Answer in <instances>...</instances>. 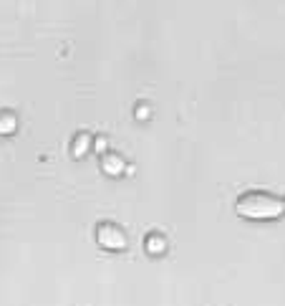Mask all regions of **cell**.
I'll return each instance as SVG.
<instances>
[{
	"label": "cell",
	"instance_id": "cell-1",
	"mask_svg": "<svg viewBox=\"0 0 285 306\" xmlns=\"http://www.w3.org/2000/svg\"><path fill=\"white\" fill-rule=\"evenodd\" d=\"M235 210L242 215V218H250V220H273V218H280L285 213V203L270 193H245L240 195Z\"/></svg>",
	"mask_w": 285,
	"mask_h": 306
},
{
	"label": "cell",
	"instance_id": "cell-4",
	"mask_svg": "<svg viewBox=\"0 0 285 306\" xmlns=\"http://www.w3.org/2000/svg\"><path fill=\"white\" fill-rule=\"evenodd\" d=\"M146 251H149L151 256H161V253L167 251V241H164V236L151 233V236L146 238Z\"/></svg>",
	"mask_w": 285,
	"mask_h": 306
},
{
	"label": "cell",
	"instance_id": "cell-3",
	"mask_svg": "<svg viewBox=\"0 0 285 306\" xmlns=\"http://www.w3.org/2000/svg\"><path fill=\"white\" fill-rule=\"evenodd\" d=\"M101 167H104L106 175H121V172L127 170V162H124V157H121V155L109 152V155H104V160H101Z\"/></svg>",
	"mask_w": 285,
	"mask_h": 306
},
{
	"label": "cell",
	"instance_id": "cell-2",
	"mask_svg": "<svg viewBox=\"0 0 285 306\" xmlns=\"http://www.w3.org/2000/svg\"><path fill=\"white\" fill-rule=\"evenodd\" d=\"M99 243L109 251H121L127 246V236L121 233L116 225H101L99 228Z\"/></svg>",
	"mask_w": 285,
	"mask_h": 306
},
{
	"label": "cell",
	"instance_id": "cell-8",
	"mask_svg": "<svg viewBox=\"0 0 285 306\" xmlns=\"http://www.w3.org/2000/svg\"><path fill=\"white\" fill-rule=\"evenodd\" d=\"M94 147H96V152H106V147H109V142H106L104 137H99V139L94 142Z\"/></svg>",
	"mask_w": 285,
	"mask_h": 306
},
{
	"label": "cell",
	"instance_id": "cell-6",
	"mask_svg": "<svg viewBox=\"0 0 285 306\" xmlns=\"http://www.w3.org/2000/svg\"><path fill=\"white\" fill-rule=\"evenodd\" d=\"M15 117H13V114L10 111H3V114H0V134H13L15 132Z\"/></svg>",
	"mask_w": 285,
	"mask_h": 306
},
{
	"label": "cell",
	"instance_id": "cell-7",
	"mask_svg": "<svg viewBox=\"0 0 285 306\" xmlns=\"http://www.w3.org/2000/svg\"><path fill=\"white\" fill-rule=\"evenodd\" d=\"M137 119H149V106H137Z\"/></svg>",
	"mask_w": 285,
	"mask_h": 306
},
{
	"label": "cell",
	"instance_id": "cell-5",
	"mask_svg": "<svg viewBox=\"0 0 285 306\" xmlns=\"http://www.w3.org/2000/svg\"><path fill=\"white\" fill-rule=\"evenodd\" d=\"M89 147H91V139H89V134H78V137L73 139V144H71V152H73V157H81V155H86V152H89Z\"/></svg>",
	"mask_w": 285,
	"mask_h": 306
}]
</instances>
